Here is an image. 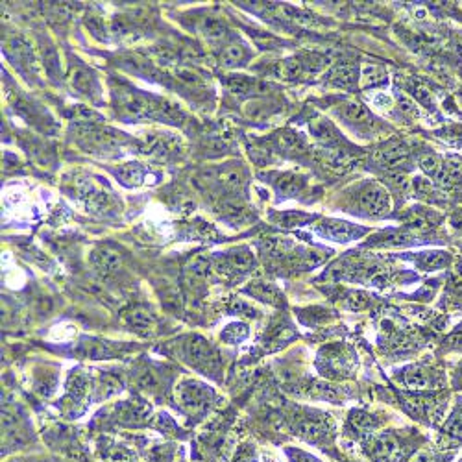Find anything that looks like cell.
<instances>
[{
    "instance_id": "74e56055",
    "label": "cell",
    "mask_w": 462,
    "mask_h": 462,
    "mask_svg": "<svg viewBox=\"0 0 462 462\" xmlns=\"http://www.w3.org/2000/svg\"><path fill=\"white\" fill-rule=\"evenodd\" d=\"M98 392V398L106 399L111 398L113 394H117L120 390V381H118L117 377L113 376H104L100 381H98L97 388H95Z\"/></svg>"
},
{
    "instance_id": "e575fe53",
    "label": "cell",
    "mask_w": 462,
    "mask_h": 462,
    "mask_svg": "<svg viewBox=\"0 0 462 462\" xmlns=\"http://www.w3.org/2000/svg\"><path fill=\"white\" fill-rule=\"evenodd\" d=\"M414 193L418 194V198L427 200V202H438V193H436V187L433 185V182L425 180V177H416L413 182Z\"/></svg>"
},
{
    "instance_id": "f1b7e54d",
    "label": "cell",
    "mask_w": 462,
    "mask_h": 462,
    "mask_svg": "<svg viewBox=\"0 0 462 462\" xmlns=\"http://www.w3.org/2000/svg\"><path fill=\"white\" fill-rule=\"evenodd\" d=\"M222 216H224V221L231 222V224H239V222H248L252 221V215H250V209L244 207L241 202H237V200H228L224 204L221 205Z\"/></svg>"
},
{
    "instance_id": "4dcf8cb0",
    "label": "cell",
    "mask_w": 462,
    "mask_h": 462,
    "mask_svg": "<svg viewBox=\"0 0 462 462\" xmlns=\"http://www.w3.org/2000/svg\"><path fill=\"white\" fill-rule=\"evenodd\" d=\"M294 337V329L290 326L287 320H280L276 322L274 326H270L269 331H266V344H276L281 346L285 344L287 340H290Z\"/></svg>"
},
{
    "instance_id": "5bb4252c",
    "label": "cell",
    "mask_w": 462,
    "mask_h": 462,
    "mask_svg": "<svg viewBox=\"0 0 462 462\" xmlns=\"http://www.w3.org/2000/svg\"><path fill=\"white\" fill-rule=\"evenodd\" d=\"M250 56L252 54H250V49H248L246 45L239 41V39H233V41H228L221 49L218 61H221L224 67H228V69H235V67L246 65Z\"/></svg>"
},
{
    "instance_id": "ee69618b",
    "label": "cell",
    "mask_w": 462,
    "mask_h": 462,
    "mask_svg": "<svg viewBox=\"0 0 462 462\" xmlns=\"http://www.w3.org/2000/svg\"><path fill=\"white\" fill-rule=\"evenodd\" d=\"M170 459H173V449H170V447L167 449L165 446H159L150 453L152 462H168Z\"/></svg>"
},
{
    "instance_id": "9c48e42d",
    "label": "cell",
    "mask_w": 462,
    "mask_h": 462,
    "mask_svg": "<svg viewBox=\"0 0 462 462\" xmlns=\"http://www.w3.org/2000/svg\"><path fill=\"white\" fill-rule=\"evenodd\" d=\"M318 233L328 239H333L337 242H349L360 237L365 233V230L360 228H355L353 224H348V222L342 221H324L320 226H318Z\"/></svg>"
},
{
    "instance_id": "7bdbcfd3",
    "label": "cell",
    "mask_w": 462,
    "mask_h": 462,
    "mask_svg": "<svg viewBox=\"0 0 462 462\" xmlns=\"http://www.w3.org/2000/svg\"><path fill=\"white\" fill-rule=\"evenodd\" d=\"M177 76H180V80L187 81V83H193V86H202V83H204V80H202V76L196 74L194 70L180 69V70H177Z\"/></svg>"
},
{
    "instance_id": "bcb514c9",
    "label": "cell",
    "mask_w": 462,
    "mask_h": 462,
    "mask_svg": "<svg viewBox=\"0 0 462 462\" xmlns=\"http://www.w3.org/2000/svg\"><path fill=\"white\" fill-rule=\"evenodd\" d=\"M366 303H368V296L363 294V292H355V294H351V298H349L348 301V305L351 307V309H355V311H357V309H363Z\"/></svg>"
},
{
    "instance_id": "8fae6325",
    "label": "cell",
    "mask_w": 462,
    "mask_h": 462,
    "mask_svg": "<svg viewBox=\"0 0 462 462\" xmlns=\"http://www.w3.org/2000/svg\"><path fill=\"white\" fill-rule=\"evenodd\" d=\"M91 263L102 274H115L122 269V255L111 246H98L93 250Z\"/></svg>"
},
{
    "instance_id": "52a82bcc",
    "label": "cell",
    "mask_w": 462,
    "mask_h": 462,
    "mask_svg": "<svg viewBox=\"0 0 462 462\" xmlns=\"http://www.w3.org/2000/svg\"><path fill=\"white\" fill-rule=\"evenodd\" d=\"M326 81L340 89H351L359 81V65L353 61H340L328 70Z\"/></svg>"
},
{
    "instance_id": "7dc6e473",
    "label": "cell",
    "mask_w": 462,
    "mask_h": 462,
    "mask_svg": "<svg viewBox=\"0 0 462 462\" xmlns=\"http://www.w3.org/2000/svg\"><path fill=\"white\" fill-rule=\"evenodd\" d=\"M87 26H89V30H91V32L97 35V38L104 39L102 33L106 32V30H104L102 21H100L98 17H89V19H87Z\"/></svg>"
},
{
    "instance_id": "2e32d148",
    "label": "cell",
    "mask_w": 462,
    "mask_h": 462,
    "mask_svg": "<svg viewBox=\"0 0 462 462\" xmlns=\"http://www.w3.org/2000/svg\"><path fill=\"white\" fill-rule=\"evenodd\" d=\"M337 113L342 120L349 124V126H355V128H368L372 124V115L368 111V108H365L363 104L353 102V100H349V102H344L342 106L337 108Z\"/></svg>"
},
{
    "instance_id": "7402d4cb",
    "label": "cell",
    "mask_w": 462,
    "mask_h": 462,
    "mask_svg": "<svg viewBox=\"0 0 462 462\" xmlns=\"http://www.w3.org/2000/svg\"><path fill=\"white\" fill-rule=\"evenodd\" d=\"M150 414V405L146 401H126L120 407L118 420L124 425H137Z\"/></svg>"
},
{
    "instance_id": "5b68a950",
    "label": "cell",
    "mask_w": 462,
    "mask_h": 462,
    "mask_svg": "<svg viewBox=\"0 0 462 462\" xmlns=\"http://www.w3.org/2000/svg\"><path fill=\"white\" fill-rule=\"evenodd\" d=\"M355 368L353 355L344 346H328L318 355V370L324 376L344 377L351 376Z\"/></svg>"
},
{
    "instance_id": "d590c367",
    "label": "cell",
    "mask_w": 462,
    "mask_h": 462,
    "mask_svg": "<svg viewBox=\"0 0 462 462\" xmlns=\"http://www.w3.org/2000/svg\"><path fill=\"white\" fill-rule=\"evenodd\" d=\"M408 93L413 95L418 104H422L424 108L433 109L435 108V100H433V93L424 86V83H420V81H413L411 86H408Z\"/></svg>"
},
{
    "instance_id": "1f68e13d",
    "label": "cell",
    "mask_w": 462,
    "mask_h": 462,
    "mask_svg": "<svg viewBox=\"0 0 462 462\" xmlns=\"http://www.w3.org/2000/svg\"><path fill=\"white\" fill-rule=\"evenodd\" d=\"M452 261L449 257V253L444 252H427V253H420L418 257H416V264H418L420 269L424 270H438L447 266Z\"/></svg>"
},
{
    "instance_id": "d6a6232c",
    "label": "cell",
    "mask_w": 462,
    "mask_h": 462,
    "mask_svg": "<svg viewBox=\"0 0 462 462\" xmlns=\"http://www.w3.org/2000/svg\"><path fill=\"white\" fill-rule=\"evenodd\" d=\"M135 387H139L141 390H148V392H156L159 388V376L156 370L152 368H141L134 376Z\"/></svg>"
},
{
    "instance_id": "8d00e7d4",
    "label": "cell",
    "mask_w": 462,
    "mask_h": 462,
    "mask_svg": "<svg viewBox=\"0 0 462 462\" xmlns=\"http://www.w3.org/2000/svg\"><path fill=\"white\" fill-rule=\"evenodd\" d=\"M311 215H305V213H294V211H287V213H281L274 218L278 222V226L283 228H294V226H303L305 222L311 221Z\"/></svg>"
},
{
    "instance_id": "ffe728a7",
    "label": "cell",
    "mask_w": 462,
    "mask_h": 462,
    "mask_svg": "<svg viewBox=\"0 0 462 462\" xmlns=\"http://www.w3.org/2000/svg\"><path fill=\"white\" fill-rule=\"evenodd\" d=\"M274 145L281 154L287 156H296L305 150V143L301 139V135H298L292 129H281L274 135Z\"/></svg>"
},
{
    "instance_id": "3957f363",
    "label": "cell",
    "mask_w": 462,
    "mask_h": 462,
    "mask_svg": "<svg viewBox=\"0 0 462 462\" xmlns=\"http://www.w3.org/2000/svg\"><path fill=\"white\" fill-rule=\"evenodd\" d=\"M117 109L126 118H159L161 100L150 98L134 89H118L115 91Z\"/></svg>"
},
{
    "instance_id": "8992f818",
    "label": "cell",
    "mask_w": 462,
    "mask_h": 462,
    "mask_svg": "<svg viewBox=\"0 0 462 462\" xmlns=\"http://www.w3.org/2000/svg\"><path fill=\"white\" fill-rule=\"evenodd\" d=\"M224 83H226V89L231 95L242 98L252 97V95H266L272 89V83L255 80L250 76H230L224 80Z\"/></svg>"
},
{
    "instance_id": "f546056e",
    "label": "cell",
    "mask_w": 462,
    "mask_h": 462,
    "mask_svg": "<svg viewBox=\"0 0 462 462\" xmlns=\"http://www.w3.org/2000/svg\"><path fill=\"white\" fill-rule=\"evenodd\" d=\"M420 168L424 170V174L431 180H435L436 183L440 182V177L446 173V163L444 159L435 154H427V156L420 157Z\"/></svg>"
},
{
    "instance_id": "9a60e30c",
    "label": "cell",
    "mask_w": 462,
    "mask_h": 462,
    "mask_svg": "<svg viewBox=\"0 0 462 462\" xmlns=\"http://www.w3.org/2000/svg\"><path fill=\"white\" fill-rule=\"evenodd\" d=\"M216 182L231 193H239L241 189L246 187V170L242 168V165L230 163L216 170Z\"/></svg>"
},
{
    "instance_id": "6da1fadb",
    "label": "cell",
    "mask_w": 462,
    "mask_h": 462,
    "mask_svg": "<svg viewBox=\"0 0 462 462\" xmlns=\"http://www.w3.org/2000/svg\"><path fill=\"white\" fill-rule=\"evenodd\" d=\"M174 396L180 408L191 418H204L215 401L213 388L198 379H183L177 383Z\"/></svg>"
},
{
    "instance_id": "4fadbf2b",
    "label": "cell",
    "mask_w": 462,
    "mask_h": 462,
    "mask_svg": "<svg viewBox=\"0 0 462 462\" xmlns=\"http://www.w3.org/2000/svg\"><path fill=\"white\" fill-rule=\"evenodd\" d=\"M401 374V383L408 390H429L436 385V376L424 366H408Z\"/></svg>"
},
{
    "instance_id": "30bf717a",
    "label": "cell",
    "mask_w": 462,
    "mask_h": 462,
    "mask_svg": "<svg viewBox=\"0 0 462 462\" xmlns=\"http://www.w3.org/2000/svg\"><path fill=\"white\" fill-rule=\"evenodd\" d=\"M374 159H376V163L383 165V167L398 168L399 165L407 163L408 150L407 146L404 143H399V141H388L376 152Z\"/></svg>"
},
{
    "instance_id": "603a6c76",
    "label": "cell",
    "mask_w": 462,
    "mask_h": 462,
    "mask_svg": "<svg viewBox=\"0 0 462 462\" xmlns=\"http://www.w3.org/2000/svg\"><path fill=\"white\" fill-rule=\"evenodd\" d=\"M126 320H128V326L132 328V331L145 335V337L150 335L152 331H154V328H156V320L152 317V312H148L146 309H143V307L132 309V311L128 312Z\"/></svg>"
},
{
    "instance_id": "f6af8a7d",
    "label": "cell",
    "mask_w": 462,
    "mask_h": 462,
    "mask_svg": "<svg viewBox=\"0 0 462 462\" xmlns=\"http://www.w3.org/2000/svg\"><path fill=\"white\" fill-rule=\"evenodd\" d=\"M233 462H257V455H255L253 449H250V447H242V449L237 452Z\"/></svg>"
},
{
    "instance_id": "60d3db41",
    "label": "cell",
    "mask_w": 462,
    "mask_h": 462,
    "mask_svg": "<svg viewBox=\"0 0 462 462\" xmlns=\"http://www.w3.org/2000/svg\"><path fill=\"white\" fill-rule=\"evenodd\" d=\"M189 270H191V274L196 276V278H205V276L211 272V259L205 257V255L193 259L191 264H189Z\"/></svg>"
},
{
    "instance_id": "836d02e7",
    "label": "cell",
    "mask_w": 462,
    "mask_h": 462,
    "mask_svg": "<svg viewBox=\"0 0 462 462\" xmlns=\"http://www.w3.org/2000/svg\"><path fill=\"white\" fill-rule=\"evenodd\" d=\"M248 337V328L246 324L242 322H233L230 326L222 329L221 339L226 342V344H241L242 340H246Z\"/></svg>"
},
{
    "instance_id": "d4e9b609",
    "label": "cell",
    "mask_w": 462,
    "mask_h": 462,
    "mask_svg": "<svg viewBox=\"0 0 462 462\" xmlns=\"http://www.w3.org/2000/svg\"><path fill=\"white\" fill-rule=\"evenodd\" d=\"M115 176L126 187H137V185L145 182L146 176H148V170L143 165H139V163H128V165L115 168Z\"/></svg>"
},
{
    "instance_id": "484cf974",
    "label": "cell",
    "mask_w": 462,
    "mask_h": 462,
    "mask_svg": "<svg viewBox=\"0 0 462 462\" xmlns=\"http://www.w3.org/2000/svg\"><path fill=\"white\" fill-rule=\"evenodd\" d=\"M196 28L209 41H222L228 35V26L218 17H202Z\"/></svg>"
},
{
    "instance_id": "4316f807",
    "label": "cell",
    "mask_w": 462,
    "mask_h": 462,
    "mask_svg": "<svg viewBox=\"0 0 462 462\" xmlns=\"http://www.w3.org/2000/svg\"><path fill=\"white\" fill-rule=\"evenodd\" d=\"M396 453H398V442L394 440L392 436H377L376 440L372 442V457H376L377 461H390Z\"/></svg>"
},
{
    "instance_id": "c3c4849f",
    "label": "cell",
    "mask_w": 462,
    "mask_h": 462,
    "mask_svg": "<svg viewBox=\"0 0 462 462\" xmlns=\"http://www.w3.org/2000/svg\"><path fill=\"white\" fill-rule=\"evenodd\" d=\"M449 429L457 435H462V407L459 408L457 413L452 416V422H449Z\"/></svg>"
},
{
    "instance_id": "b9f144b4",
    "label": "cell",
    "mask_w": 462,
    "mask_h": 462,
    "mask_svg": "<svg viewBox=\"0 0 462 462\" xmlns=\"http://www.w3.org/2000/svg\"><path fill=\"white\" fill-rule=\"evenodd\" d=\"M385 182L387 185H390L396 191H407L408 189V180L404 173H396V170H390V173L385 176Z\"/></svg>"
},
{
    "instance_id": "44dd1931",
    "label": "cell",
    "mask_w": 462,
    "mask_h": 462,
    "mask_svg": "<svg viewBox=\"0 0 462 462\" xmlns=\"http://www.w3.org/2000/svg\"><path fill=\"white\" fill-rule=\"evenodd\" d=\"M246 292L253 298H257V300L272 303V305H283V301H285L280 289L272 283H266V281H253L252 285L246 289Z\"/></svg>"
},
{
    "instance_id": "f35d334b",
    "label": "cell",
    "mask_w": 462,
    "mask_h": 462,
    "mask_svg": "<svg viewBox=\"0 0 462 462\" xmlns=\"http://www.w3.org/2000/svg\"><path fill=\"white\" fill-rule=\"evenodd\" d=\"M363 86L370 87V86H379V83H383L385 81V72H383L381 67H377V65H368V67H365V70H363Z\"/></svg>"
},
{
    "instance_id": "ba28073f",
    "label": "cell",
    "mask_w": 462,
    "mask_h": 462,
    "mask_svg": "<svg viewBox=\"0 0 462 462\" xmlns=\"http://www.w3.org/2000/svg\"><path fill=\"white\" fill-rule=\"evenodd\" d=\"M146 154L152 157H156L159 161H167L170 157H174L180 152V145H177L176 137L173 135H150L146 139Z\"/></svg>"
},
{
    "instance_id": "e0dca14e",
    "label": "cell",
    "mask_w": 462,
    "mask_h": 462,
    "mask_svg": "<svg viewBox=\"0 0 462 462\" xmlns=\"http://www.w3.org/2000/svg\"><path fill=\"white\" fill-rule=\"evenodd\" d=\"M272 183H274L276 191L285 196V198H294L303 191L305 187V177L294 173H280L272 174Z\"/></svg>"
},
{
    "instance_id": "cb8c5ba5",
    "label": "cell",
    "mask_w": 462,
    "mask_h": 462,
    "mask_svg": "<svg viewBox=\"0 0 462 462\" xmlns=\"http://www.w3.org/2000/svg\"><path fill=\"white\" fill-rule=\"evenodd\" d=\"M309 128H311V134L314 135V139L326 146H333L337 139H339V132H337L333 124L329 122L328 118H312L311 122H309Z\"/></svg>"
},
{
    "instance_id": "83f0119b",
    "label": "cell",
    "mask_w": 462,
    "mask_h": 462,
    "mask_svg": "<svg viewBox=\"0 0 462 462\" xmlns=\"http://www.w3.org/2000/svg\"><path fill=\"white\" fill-rule=\"evenodd\" d=\"M281 106L274 100H253L246 106V115L253 120H266L272 115L280 113Z\"/></svg>"
},
{
    "instance_id": "7a4b0ae2",
    "label": "cell",
    "mask_w": 462,
    "mask_h": 462,
    "mask_svg": "<svg viewBox=\"0 0 462 462\" xmlns=\"http://www.w3.org/2000/svg\"><path fill=\"white\" fill-rule=\"evenodd\" d=\"M180 355L182 359L191 365L193 368L200 372H205L207 376L215 374L218 365H221V357H218V351H216L213 346L200 335H189L182 340L180 344Z\"/></svg>"
},
{
    "instance_id": "277c9868",
    "label": "cell",
    "mask_w": 462,
    "mask_h": 462,
    "mask_svg": "<svg viewBox=\"0 0 462 462\" xmlns=\"http://www.w3.org/2000/svg\"><path fill=\"white\" fill-rule=\"evenodd\" d=\"M355 213L370 216V218H381L390 211V196L387 189L381 187L376 182L363 183L355 194Z\"/></svg>"
},
{
    "instance_id": "d6986e66",
    "label": "cell",
    "mask_w": 462,
    "mask_h": 462,
    "mask_svg": "<svg viewBox=\"0 0 462 462\" xmlns=\"http://www.w3.org/2000/svg\"><path fill=\"white\" fill-rule=\"evenodd\" d=\"M226 259L233 274H244V272H250L255 266V257H253L252 250L246 246L231 248L230 252L226 253Z\"/></svg>"
},
{
    "instance_id": "7c38bea8",
    "label": "cell",
    "mask_w": 462,
    "mask_h": 462,
    "mask_svg": "<svg viewBox=\"0 0 462 462\" xmlns=\"http://www.w3.org/2000/svg\"><path fill=\"white\" fill-rule=\"evenodd\" d=\"M69 81L70 86L74 87L78 93H81V95H87V97L98 95L97 78H95V74H93L91 70L87 69L86 65L81 63L72 65L69 72Z\"/></svg>"
},
{
    "instance_id": "ac0fdd59",
    "label": "cell",
    "mask_w": 462,
    "mask_h": 462,
    "mask_svg": "<svg viewBox=\"0 0 462 462\" xmlns=\"http://www.w3.org/2000/svg\"><path fill=\"white\" fill-rule=\"evenodd\" d=\"M296 435L305 438L309 442H322L328 436V425L322 418H314V416H305L296 424Z\"/></svg>"
},
{
    "instance_id": "ab89813d",
    "label": "cell",
    "mask_w": 462,
    "mask_h": 462,
    "mask_svg": "<svg viewBox=\"0 0 462 462\" xmlns=\"http://www.w3.org/2000/svg\"><path fill=\"white\" fill-rule=\"evenodd\" d=\"M154 427H156L157 431H161L163 435H176L177 433L176 422L165 413L157 414L156 420H154Z\"/></svg>"
}]
</instances>
